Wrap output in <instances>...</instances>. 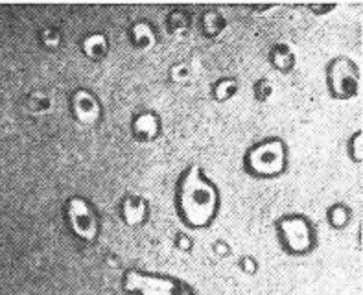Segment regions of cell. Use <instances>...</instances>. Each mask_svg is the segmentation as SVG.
I'll return each mask as SVG.
<instances>
[{
    "mask_svg": "<svg viewBox=\"0 0 363 295\" xmlns=\"http://www.w3.org/2000/svg\"><path fill=\"white\" fill-rule=\"evenodd\" d=\"M181 211L192 226H205L216 208V192L205 183L198 168H192L181 184Z\"/></svg>",
    "mask_w": 363,
    "mask_h": 295,
    "instance_id": "6da1fadb",
    "label": "cell"
},
{
    "mask_svg": "<svg viewBox=\"0 0 363 295\" xmlns=\"http://www.w3.org/2000/svg\"><path fill=\"white\" fill-rule=\"evenodd\" d=\"M129 290L143 291L144 295H186L181 286L174 284L172 281H161V279H143L138 275H131L128 281Z\"/></svg>",
    "mask_w": 363,
    "mask_h": 295,
    "instance_id": "7a4b0ae2",
    "label": "cell"
},
{
    "mask_svg": "<svg viewBox=\"0 0 363 295\" xmlns=\"http://www.w3.org/2000/svg\"><path fill=\"white\" fill-rule=\"evenodd\" d=\"M281 162H282V153L279 152V148H273L269 146V155H266L264 152V146L255 153L253 157V165L257 170L260 172H275L281 168Z\"/></svg>",
    "mask_w": 363,
    "mask_h": 295,
    "instance_id": "3957f363",
    "label": "cell"
},
{
    "mask_svg": "<svg viewBox=\"0 0 363 295\" xmlns=\"http://www.w3.org/2000/svg\"><path fill=\"white\" fill-rule=\"evenodd\" d=\"M70 214H72V220H74V229L78 230V233H82L85 238H91L92 218L87 212V208H85V205H82V203H72Z\"/></svg>",
    "mask_w": 363,
    "mask_h": 295,
    "instance_id": "277c9868",
    "label": "cell"
},
{
    "mask_svg": "<svg viewBox=\"0 0 363 295\" xmlns=\"http://www.w3.org/2000/svg\"><path fill=\"white\" fill-rule=\"evenodd\" d=\"M284 229H286V236H288V242H290L295 249H303L308 245V233H306V229H304L303 233H299V230L294 229L291 223H286Z\"/></svg>",
    "mask_w": 363,
    "mask_h": 295,
    "instance_id": "5b68a950",
    "label": "cell"
}]
</instances>
